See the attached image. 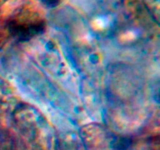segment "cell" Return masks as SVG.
<instances>
[{"mask_svg":"<svg viewBox=\"0 0 160 150\" xmlns=\"http://www.w3.org/2000/svg\"><path fill=\"white\" fill-rule=\"evenodd\" d=\"M130 143H131L130 139L123 138H120V140L117 141V144H116L117 147H116V148H118V149L120 150L125 149V148H127L128 146H129Z\"/></svg>","mask_w":160,"mask_h":150,"instance_id":"6da1fadb","label":"cell"},{"mask_svg":"<svg viewBox=\"0 0 160 150\" xmlns=\"http://www.w3.org/2000/svg\"><path fill=\"white\" fill-rule=\"evenodd\" d=\"M42 1H43L45 4L48 5V6H54L59 2V0H42Z\"/></svg>","mask_w":160,"mask_h":150,"instance_id":"7a4b0ae2","label":"cell"}]
</instances>
